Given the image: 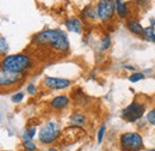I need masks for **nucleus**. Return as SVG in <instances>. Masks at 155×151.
<instances>
[{
  "label": "nucleus",
  "instance_id": "1",
  "mask_svg": "<svg viewBox=\"0 0 155 151\" xmlns=\"http://www.w3.org/2000/svg\"><path fill=\"white\" fill-rule=\"evenodd\" d=\"M35 42L39 44H48L51 48L64 52L69 47L68 37L62 30H44L35 36Z\"/></svg>",
  "mask_w": 155,
  "mask_h": 151
},
{
  "label": "nucleus",
  "instance_id": "2",
  "mask_svg": "<svg viewBox=\"0 0 155 151\" xmlns=\"http://www.w3.org/2000/svg\"><path fill=\"white\" fill-rule=\"evenodd\" d=\"M32 66L31 59L25 54H15L4 58L1 62V70L6 72L21 73L23 71L30 68Z\"/></svg>",
  "mask_w": 155,
  "mask_h": 151
},
{
  "label": "nucleus",
  "instance_id": "3",
  "mask_svg": "<svg viewBox=\"0 0 155 151\" xmlns=\"http://www.w3.org/2000/svg\"><path fill=\"white\" fill-rule=\"evenodd\" d=\"M120 146L123 151H140L143 148L142 137L138 133H124L120 135Z\"/></svg>",
  "mask_w": 155,
  "mask_h": 151
},
{
  "label": "nucleus",
  "instance_id": "4",
  "mask_svg": "<svg viewBox=\"0 0 155 151\" xmlns=\"http://www.w3.org/2000/svg\"><path fill=\"white\" fill-rule=\"evenodd\" d=\"M116 10V1L114 0H99L97 5V16L100 20L107 22L112 18Z\"/></svg>",
  "mask_w": 155,
  "mask_h": 151
},
{
  "label": "nucleus",
  "instance_id": "5",
  "mask_svg": "<svg viewBox=\"0 0 155 151\" xmlns=\"http://www.w3.org/2000/svg\"><path fill=\"white\" fill-rule=\"evenodd\" d=\"M58 133H60V130H58V124L54 121H50L39 132V140L44 144H50L58 138Z\"/></svg>",
  "mask_w": 155,
  "mask_h": 151
},
{
  "label": "nucleus",
  "instance_id": "6",
  "mask_svg": "<svg viewBox=\"0 0 155 151\" xmlns=\"http://www.w3.org/2000/svg\"><path fill=\"white\" fill-rule=\"evenodd\" d=\"M144 113V106L142 103L138 102H133L130 103L128 107H125L123 109V118L127 119L130 122H134L136 120H138L140 118H142V115Z\"/></svg>",
  "mask_w": 155,
  "mask_h": 151
},
{
  "label": "nucleus",
  "instance_id": "7",
  "mask_svg": "<svg viewBox=\"0 0 155 151\" xmlns=\"http://www.w3.org/2000/svg\"><path fill=\"white\" fill-rule=\"evenodd\" d=\"M44 84L49 89L60 90V89H66L71 85V82L68 79L63 78H55V77H45L44 78Z\"/></svg>",
  "mask_w": 155,
  "mask_h": 151
},
{
  "label": "nucleus",
  "instance_id": "8",
  "mask_svg": "<svg viewBox=\"0 0 155 151\" xmlns=\"http://www.w3.org/2000/svg\"><path fill=\"white\" fill-rule=\"evenodd\" d=\"M21 77H23V76L20 75V73L6 72V71H2V70H1V75H0V83H1V86L15 84V83H17L19 79H21Z\"/></svg>",
  "mask_w": 155,
  "mask_h": 151
},
{
  "label": "nucleus",
  "instance_id": "9",
  "mask_svg": "<svg viewBox=\"0 0 155 151\" xmlns=\"http://www.w3.org/2000/svg\"><path fill=\"white\" fill-rule=\"evenodd\" d=\"M69 103V100L67 96H58L55 97L53 101H51V107L56 108V109H62V108H66Z\"/></svg>",
  "mask_w": 155,
  "mask_h": 151
},
{
  "label": "nucleus",
  "instance_id": "10",
  "mask_svg": "<svg viewBox=\"0 0 155 151\" xmlns=\"http://www.w3.org/2000/svg\"><path fill=\"white\" fill-rule=\"evenodd\" d=\"M66 26L69 31H73V33H80L81 31V23L80 20L77 18H69L66 20Z\"/></svg>",
  "mask_w": 155,
  "mask_h": 151
},
{
  "label": "nucleus",
  "instance_id": "11",
  "mask_svg": "<svg viewBox=\"0 0 155 151\" xmlns=\"http://www.w3.org/2000/svg\"><path fill=\"white\" fill-rule=\"evenodd\" d=\"M128 29L133 34H136V35H141V34L144 33V29L142 28V25L138 22H136V20H131V22L128 23Z\"/></svg>",
  "mask_w": 155,
  "mask_h": 151
},
{
  "label": "nucleus",
  "instance_id": "12",
  "mask_svg": "<svg viewBox=\"0 0 155 151\" xmlns=\"http://www.w3.org/2000/svg\"><path fill=\"white\" fill-rule=\"evenodd\" d=\"M116 10L119 17L122 18H124L128 13V6L125 2H123V0H116Z\"/></svg>",
  "mask_w": 155,
  "mask_h": 151
},
{
  "label": "nucleus",
  "instance_id": "13",
  "mask_svg": "<svg viewBox=\"0 0 155 151\" xmlns=\"http://www.w3.org/2000/svg\"><path fill=\"white\" fill-rule=\"evenodd\" d=\"M35 134H36V127H30V128L25 130L24 133H23V139H24V142H25V140H31V139L35 137Z\"/></svg>",
  "mask_w": 155,
  "mask_h": 151
},
{
  "label": "nucleus",
  "instance_id": "14",
  "mask_svg": "<svg viewBox=\"0 0 155 151\" xmlns=\"http://www.w3.org/2000/svg\"><path fill=\"white\" fill-rule=\"evenodd\" d=\"M71 120H72L73 124H77V125H84L85 124V116L81 113L73 114L72 118H71Z\"/></svg>",
  "mask_w": 155,
  "mask_h": 151
},
{
  "label": "nucleus",
  "instance_id": "15",
  "mask_svg": "<svg viewBox=\"0 0 155 151\" xmlns=\"http://www.w3.org/2000/svg\"><path fill=\"white\" fill-rule=\"evenodd\" d=\"M143 35L146 36L147 40L155 42V34H154V31H153V28H147V29H144Z\"/></svg>",
  "mask_w": 155,
  "mask_h": 151
},
{
  "label": "nucleus",
  "instance_id": "16",
  "mask_svg": "<svg viewBox=\"0 0 155 151\" xmlns=\"http://www.w3.org/2000/svg\"><path fill=\"white\" fill-rule=\"evenodd\" d=\"M82 15L86 17V18H94V11L92 10V7H86L84 11H82Z\"/></svg>",
  "mask_w": 155,
  "mask_h": 151
},
{
  "label": "nucleus",
  "instance_id": "17",
  "mask_svg": "<svg viewBox=\"0 0 155 151\" xmlns=\"http://www.w3.org/2000/svg\"><path fill=\"white\" fill-rule=\"evenodd\" d=\"M110 44H111V38H110V36H107V35H105L104 37H103V40H101V48L103 49H107L109 47H110Z\"/></svg>",
  "mask_w": 155,
  "mask_h": 151
},
{
  "label": "nucleus",
  "instance_id": "18",
  "mask_svg": "<svg viewBox=\"0 0 155 151\" xmlns=\"http://www.w3.org/2000/svg\"><path fill=\"white\" fill-rule=\"evenodd\" d=\"M24 148L28 151H35L36 150V145L31 142V140H25L24 142Z\"/></svg>",
  "mask_w": 155,
  "mask_h": 151
},
{
  "label": "nucleus",
  "instance_id": "19",
  "mask_svg": "<svg viewBox=\"0 0 155 151\" xmlns=\"http://www.w3.org/2000/svg\"><path fill=\"white\" fill-rule=\"evenodd\" d=\"M147 120H148V122L150 124V125H154L155 126V108L154 109H152L148 115H147Z\"/></svg>",
  "mask_w": 155,
  "mask_h": 151
},
{
  "label": "nucleus",
  "instance_id": "20",
  "mask_svg": "<svg viewBox=\"0 0 155 151\" xmlns=\"http://www.w3.org/2000/svg\"><path fill=\"white\" fill-rule=\"evenodd\" d=\"M143 77L144 76L142 75V73H134V75L130 76V82H133V83H135V82H138L140 79H143Z\"/></svg>",
  "mask_w": 155,
  "mask_h": 151
},
{
  "label": "nucleus",
  "instance_id": "21",
  "mask_svg": "<svg viewBox=\"0 0 155 151\" xmlns=\"http://www.w3.org/2000/svg\"><path fill=\"white\" fill-rule=\"evenodd\" d=\"M104 132H105V126L103 125V126H101V127L99 128V132H98V143H101V142H103Z\"/></svg>",
  "mask_w": 155,
  "mask_h": 151
},
{
  "label": "nucleus",
  "instance_id": "22",
  "mask_svg": "<svg viewBox=\"0 0 155 151\" xmlns=\"http://www.w3.org/2000/svg\"><path fill=\"white\" fill-rule=\"evenodd\" d=\"M23 98H24V94H23V93H19V94L15 95V96L12 97V102H16V103H18V102H20Z\"/></svg>",
  "mask_w": 155,
  "mask_h": 151
},
{
  "label": "nucleus",
  "instance_id": "23",
  "mask_svg": "<svg viewBox=\"0 0 155 151\" xmlns=\"http://www.w3.org/2000/svg\"><path fill=\"white\" fill-rule=\"evenodd\" d=\"M0 41H1V54H4L5 51L7 49V43H6V41H5V37H4V36H1Z\"/></svg>",
  "mask_w": 155,
  "mask_h": 151
},
{
  "label": "nucleus",
  "instance_id": "24",
  "mask_svg": "<svg viewBox=\"0 0 155 151\" xmlns=\"http://www.w3.org/2000/svg\"><path fill=\"white\" fill-rule=\"evenodd\" d=\"M28 93L31 95L36 94V88H35L34 84H29V85H28Z\"/></svg>",
  "mask_w": 155,
  "mask_h": 151
},
{
  "label": "nucleus",
  "instance_id": "25",
  "mask_svg": "<svg viewBox=\"0 0 155 151\" xmlns=\"http://www.w3.org/2000/svg\"><path fill=\"white\" fill-rule=\"evenodd\" d=\"M49 151H58V150H56V149H50Z\"/></svg>",
  "mask_w": 155,
  "mask_h": 151
},
{
  "label": "nucleus",
  "instance_id": "26",
  "mask_svg": "<svg viewBox=\"0 0 155 151\" xmlns=\"http://www.w3.org/2000/svg\"><path fill=\"white\" fill-rule=\"evenodd\" d=\"M148 151H155V149H150V150H148Z\"/></svg>",
  "mask_w": 155,
  "mask_h": 151
}]
</instances>
